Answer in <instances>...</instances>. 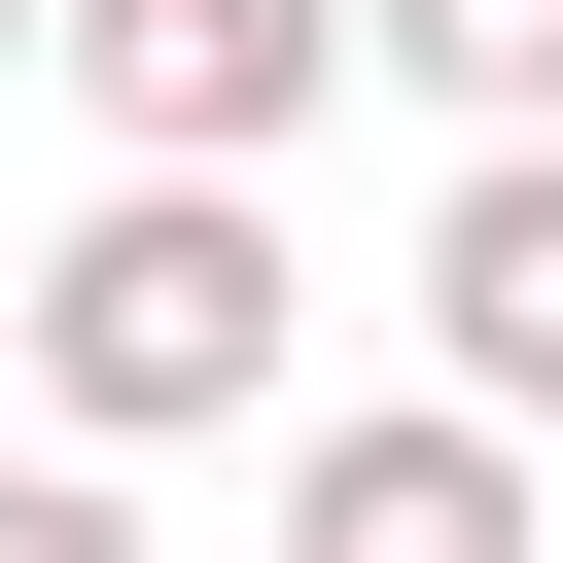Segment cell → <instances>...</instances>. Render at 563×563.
Segmentation results:
<instances>
[{"label":"cell","instance_id":"1","mask_svg":"<svg viewBox=\"0 0 563 563\" xmlns=\"http://www.w3.org/2000/svg\"><path fill=\"white\" fill-rule=\"evenodd\" d=\"M35 387H70V457L282 422V176H106V211L35 246Z\"/></svg>","mask_w":563,"mask_h":563},{"label":"cell","instance_id":"2","mask_svg":"<svg viewBox=\"0 0 563 563\" xmlns=\"http://www.w3.org/2000/svg\"><path fill=\"white\" fill-rule=\"evenodd\" d=\"M352 70H387L352 0H70V106H106V176H282Z\"/></svg>","mask_w":563,"mask_h":563},{"label":"cell","instance_id":"3","mask_svg":"<svg viewBox=\"0 0 563 563\" xmlns=\"http://www.w3.org/2000/svg\"><path fill=\"white\" fill-rule=\"evenodd\" d=\"M282 563H563V457H528V422H457V387H387V422H317V457H282Z\"/></svg>","mask_w":563,"mask_h":563},{"label":"cell","instance_id":"4","mask_svg":"<svg viewBox=\"0 0 563 563\" xmlns=\"http://www.w3.org/2000/svg\"><path fill=\"white\" fill-rule=\"evenodd\" d=\"M422 387H457V422H563V141H457V211H422Z\"/></svg>","mask_w":563,"mask_h":563},{"label":"cell","instance_id":"5","mask_svg":"<svg viewBox=\"0 0 563 563\" xmlns=\"http://www.w3.org/2000/svg\"><path fill=\"white\" fill-rule=\"evenodd\" d=\"M352 35H387L457 141H563V0H352Z\"/></svg>","mask_w":563,"mask_h":563},{"label":"cell","instance_id":"6","mask_svg":"<svg viewBox=\"0 0 563 563\" xmlns=\"http://www.w3.org/2000/svg\"><path fill=\"white\" fill-rule=\"evenodd\" d=\"M0 563H141V493L106 457H0Z\"/></svg>","mask_w":563,"mask_h":563},{"label":"cell","instance_id":"7","mask_svg":"<svg viewBox=\"0 0 563 563\" xmlns=\"http://www.w3.org/2000/svg\"><path fill=\"white\" fill-rule=\"evenodd\" d=\"M0 70H70V0H0Z\"/></svg>","mask_w":563,"mask_h":563},{"label":"cell","instance_id":"8","mask_svg":"<svg viewBox=\"0 0 563 563\" xmlns=\"http://www.w3.org/2000/svg\"><path fill=\"white\" fill-rule=\"evenodd\" d=\"M0 352H35V246H0Z\"/></svg>","mask_w":563,"mask_h":563}]
</instances>
